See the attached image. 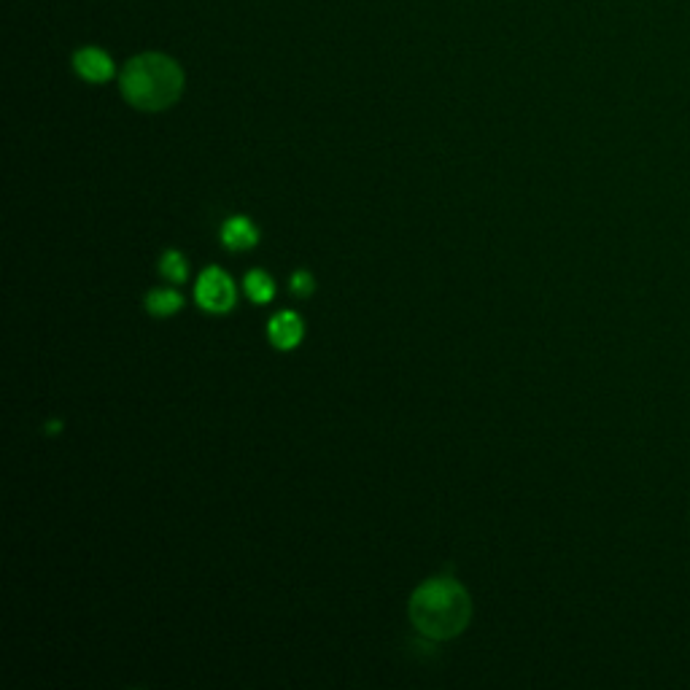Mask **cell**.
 <instances>
[{"label":"cell","mask_w":690,"mask_h":690,"mask_svg":"<svg viewBox=\"0 0 690 690\" xmlns=\"http://www.w3.org/2000/svg\"><path fill=\"white\" fill-rule=\"evenodd\" d=\"M410 620L424 637L453 639L467 629L472 620V599H469L467 588L451 577H437V580H426L410 596Z\"/></svg>","instance_id":"cell-1"},{"label":"cell","mask_w":690,"mask_h":690,"mask_svg":"<svg viewBox=\"0 0 690 690\" xmlns=\"http://www.w3.org/2000/svg\"><path fill=\"white\" fill-rule=\"evenodd\" d=\"M184 92V71L168 54H138L124 65L122 95L138 111H165Z\"/></svg>","instance_id":"cell-2"},{"label":"cell","mask_w":690,"mask_h":690,"mask_svg":"<svg viewBox=\"0 0 690 690\" xmlns=\"http://www.w3.org/2000/svg\"><path fill=\"white\" fill-rule=\"evenodd\" d=\"M195 300L208 313H227V310H232L235 300H238V292H235V284H232L230 275L219 270V267H208L197 278Z\"/></svg>","instance_id":"cell-3"},{"label":"cell","mask_w":690,"mask_h":690,"mask_svg":"<svg viewBox=\"0 0 690 690\" xmlns=\"http://www.w3.org/2000/svg\"><path fill=\"white\" fill-rule=\"evenodd\" d=\"M73 68L79 73L81 79L92 81V84H103L114 76V62L103 49H95V46H87V49H79L76 57H73Z\"/></svg>","instance_id":"cell-4"},{"label":"cell","mask_w":690,"mask_h":690,"mask_svg":"<svg viewBox=\"0 0 690 690\" xmlns=\"http://www.w3.org/2000/svg\"><path fill=\"white\" fill-rule=\"evenodd\" d=\"M267 335H270V340H273L275 348H281V351H292V348H297L302 340V335H305V327H302V321L297 313H292V310H284V313H278L273 321H270V329H267Z\"/></svg>","instance_id":"cell-5"},{"label":"cell","mask_w":690,"mask_h":690,"mask_svg":"<svg viewBox=\"0 0 690 690\" xmlns=\"http://www.w3.org/2000/svg\"><path fill=\"white\" fill-rule=\"evenodd\" d=\"M222 243L230 251H248L259 243V230L243 216H232L222 224Z\"/></svg>","instance_id":"cell-6"},{"label":"cell","mask_w":690,"mask_h":690,"mask_svg":"<svg viewBox=\"0 0 690 690\" xmlns=\"http://www.w3.org/2000/svg\"><path fill=\"white\" fill-rule=\"evenodd\" d=\"M181 305H184V300H181V294H176L173 289H157V292H151L149 297H146V308H149V313H154V316H173V313L181 310Z\"/></svg>","instance_id":"cell-7"},{"label":"cell","mask_w":690,"mask_h":690,"mask_svg":"<svg viewBox=\"0 0 690 690\" xmlns=\"http://www.w3.org/2000/svg\"><path fill=\"white\" fill-rule=\"evenodd\" d=\"M246 294L259 305H267V302L275 297V284L273 278L262 270H251L246 275Z\"/></svg>","instance_id":"cell-8"},{"label":"cell","mask_w":690,"mask_h":690,"mask_svg":"<svg viewBox=\"0 0 690 690\" xmlns=\"http://www.w3.org/2000/svg\"><path fill=\"white\" fill-rule=\"evenodd\" d=\"M160 273L168 278V281H176V284H184L186 275H189V267H186V259L178 254V251H165V257L160 262Z\"/></svg>","instance_id":"cell-9"},{"label":"cell","mask_w":690,"mask_h":690,"mask_svg":"<svg viewBox=\"0 0 690 690\" xmlns=\"http://www.w3.org/2000/svg\"><path fill=\"white\" fill-rule=\"evenodd\" d=\"M313 289H316L313 275L305 273V270H300V273L292 275V292L297 294V297H308V294H313Z\"/></svg>","instance_id":"cell-10"},{"label":"cell","mask_w":690,"mask_h":690,"mask_svg":"<svg viewBox=\"0 0 690 690\" xmlns=\"http://www.w3.org/2000/svg\"><path fill=\"white\" fill-rule=\"evenodd\" d=\"M60 429H62L60 421H52V424L46 426V434H57V432H60Z\"/></svg>","instance_id":"cell-11"}]
</instances>
